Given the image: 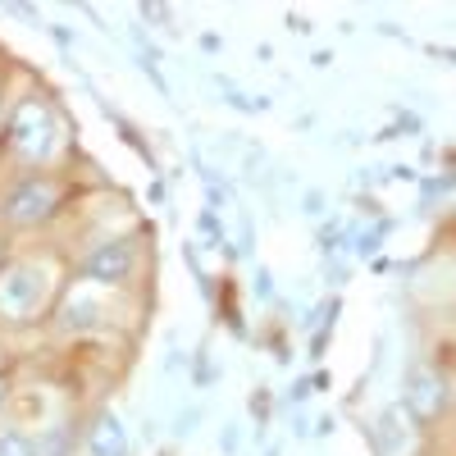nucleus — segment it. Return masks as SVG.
Returning a JSON list of instances; mask_svg holds the SVG:
<instances>
[{"mask_svg": "<svg viewBox=\"0 0 456 456\" xmlns=\"http://www.w3.org/2000/svg\"><path fill=\"white\" fill-rule=\"evenodd\" d=\"M10 146L14 156L28 160V165H42L55 156L60 146V119L46 101H19L14 114H10Z\"/></svg>", "mask_w": 456, "mask_h": 456, "instance_id": "nucleus-1", "label": "nucleus"}, {"mask_svg": "<svg viewBox=\"0 0 456 456\" xmlns=\"http://www.w3.org/2000/svg\"><path fill=\"white\" fill-rule=\"evenodd\" d=\"M46 283H51V274L42 265H10V270H0V315L5 320L32 315L46 297Z\"/></svg>", "mask_w": 456, "mask_h": 456, "instance_id": "nucleus-2", "label": "nucleus"}, {"mask_svg": "<svg viewBox=\"0 0 456 456\" xmlns=\"http://www.w3.org/2000/svg\"><path fill=\"white\" fill-rule=\"evenodd\" d=\"M402 406L415 415V420H438V415L447 411V379L434 370V365H411L406 370V397Z\"/></svg>", "mask_w": 456, "mask_h": 456, "instance_id": "nucleus-3", "label": "nucleus"}, {"mask_svg": "<svg viewBox=\"0 0 456 456\" xmlns=\"http://www.w3.org/2000/svg\"><path fill=\"white\" fill-rule=\"evenodd\" d=\"M55 206H60V187L55 183H46V178H28V183H19L14 192L5 197V219L10 224H42V219H51L55 215Z\"/></svg>", "mask_w": 456, "mask_h": 456, "instance_id": "nucleus-4", "label": "nucleus"}, {"mask_svg": "<svg viewBox=\"0 0 456 456\" xmlns=\"http://www.w3.org/2000/svg\"><path fill=\"white\" fill-rule=\"evenodd\" d=\"M374 452L379 456H415V415L402 402L379 415V425H374Z\"/></svg>", "mask_w": 456, "mask_h": 456, "instance_id": "nucleus-5", "label": "nucleus"}, {"mask_svg": "<svg viewBox=\"0 0 456 456\" xmlns=\"http://www.w3.org/2000/svg\"><path fill=\"white\" fill-rule=\"evenodd\" d=\"M83 274L92 283H124L133 274V247L128 242H101L87 260H83Z\"/></svg>", "mask_w": 456, "mask_h": 456, "instance_id": "nucleus-6", "label": "nucleus"}, {"mask_svg": "<svg viewBox=\"0 0 456 456\" xmlns=\"http://www.w3.org/2000/svg\"><path fill=\"white\" fill-rule=\"evenodd\" d=\"M87 456H128V429L114 411H101L87 434Z\"/></svg>", "mask_w": 456, "mask_h": 456, "instance_id": "nucleus-7", "label": "nucleus"}, {"mask_svg": "<svg viewBox=\"0 0 456 456\" xmlns=\"http://www.w3.org/2000/svg\"><path fill=\"white\" fill-rule=\"evenodd\" d=\"M0 456H37V443L28 434H0Z\"/></svg>", "mask_w": 456, "mask_h": 456, "instance_id": "nucleus-8", "label": "nucleus"}, {"mask_svg": "<svg viewBox=\"0 0 456 456\" xmlns=\"http://www.w3.org/2000/svg\"><path fill=\"white\" fill-rule=\"evenodd\" d=\"M0 402H5V379H0Z\"/></svg>", "mask_w": 456, "mask_h": 456, "instance_id": "nucleus-9", "label": "nucleus"}]
</instances>
